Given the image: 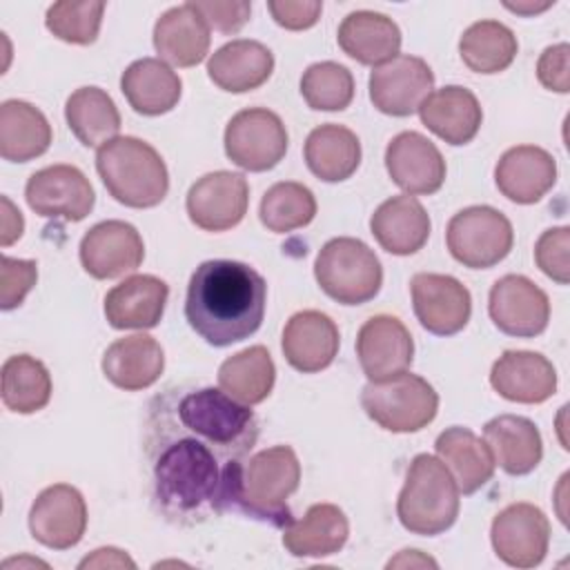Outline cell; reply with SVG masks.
Returning <instances> with one entry per match:
<instances>
[{"mask_svg":"<svg viewBox=\"0 0 570 570\" xmlns=\"http://www.w3.org/2000/svg\"><path fill=\"white\" fill-rule=\"evenodd\" d=\"M276 381V365L272 354L263 345L245 347L229 358H225L218 367V387L243 405L263 403Z\"/></svg>","mask_w":570,"mask_h":570,"instance_id":"d590c367","label":"cell"},{"mask_svg":"<svg viewBox=\"0 0 570 570\" xmlns=\"http://www.w3.org/2000/svg\"><path fill=\"white\" fill-rule=\"evenodd\" d=\"M194 7L209 29L225 36L238 33L252 16V2L247 0H200Z\"/></svg>","mask_w":570,"mask_h":570,"instance_id":"f6af8a7d","label":"cell"},{"mask_svg":"<svg viewBox=\"0 0 570 570\" xmlns=\"http://www.w3.org/2000/svg\"><path fill=\"white\" fill-rule=\"evenodd\" d=\"M301 96L316 111H343L354 98L352 71L332 60L314 62L301 76Z\"/></svg>","mask_w":570,"mask_h":570,"instance_id":"60d3db41","label":"cell"},{"mask_svg":"<svg viewBox=\"0 0 570 570\" xmlns=\"http://www.w3.org/2000/svg\"><path fill=\"white\" fill-rule=\"evenodd\" d=\"M96 169L111 198L125 207H156L169 191L163 156L149 142L134 136H118L105 142L96 151Z\"/></svg>","mask_w":570,"mask_h":570,"instance_id":"3957f363","label":"cell"},{"mask_svg":"<svg viewBox=\"0 0 570 570\" xmlns=\"http://www.w3.org/2000/svg\"><path fill=\"white\" fill-rule=\"evenodd\" d=\"M0 245L9 247L13 245L22 232H24V218L20 214V209L11 203L9 196H0Z\"/></svg>","mask_w":570,"mask_h":570,"instance_id":"c3c4849f","label":"cell"},{"mask_svg":"<svg viewBox=\"0 0 570 570\" xmlns=\"http://www.w3.org/2000/svg\"><path fill=\"white\" fill-rule=\"evenodd\" d=\"M350 537L345 512L334 503H314L303 519L283 528V546L298 559H323L336 554Z\"/></svg>","mask_w":570,"mask_h":570,"instance_id":"f546056e","label":"cell"},{"mask_svg":"<svg viewBox=\"0 0 570 570\" xmlns=\"http://www.w3.org/2000/svg\"><path fill=\"white\" fill-rule=\"evenodd\" d=\"M445 243L456 263L470 269H490L512 249V223L490 205L456 212L445 229Z\"/></svg>","mask_w":570,"mask_h":570,"instance_id":"ba28073f","label":"cell"},{"mask_svg":"<svg viewBox=\"0 0 570 570\" xmlns=\"http://www.w3.org/2000/svg\"><path fill=\"white\" fill-rule=\"evenodd\" d=\"M492 323L508 336L534 338L546 332L550 321L548 294L528 276H501L488 296Z\"/></svg>","mask_w":570,"mask_h":570,"instance_id":"4fadbf2b","label":"cell"},{"mask_svg":"<svg viewBox=\"0 0 570 570\" xmlns=\"http://www.w3.org/2000/svg\"><path fill=\"white\" fill-rule=\"evenodd\" d=\"M249 205V185L243 174L212 171L187 191V216L203 232H227L236 227Z\"/></svg>","mask_w":570,"mask_h":570,"instance_id":"5bb4252c","label":"cell"},{"mask_svg":"<svg viewBox=\"0 0 570 570\" xmlns=\"http://www.w3.org/2000/svg\"><path fill=\"white\" fill-rule=\"evenodd\" d=\"M557 183V160L537 145L510 147L494 167L497 189L517 205L541 200Z\"/></svg>","mask_w":570,"mask_h":570,"instance_id":"7402d4cb","label":"cell"},{"mask_svg":"<svg viewBox=\"0 0 570 570\" xmlns=\"http://www.w3.org/2000/svg\"><path fill=\"white\" fill-rule=\"evenodd\" d=\"M568 247H570V227L566 225L546 229L534 245L537 267L559 285H568L570 281Z\"/></svg>","mask_w":570,"mask_h":570,"instance_id":"7bdbcfd3","label":"cell"},{"mask_svg":"<svg viewBox=\"0 0 570 570\" xmlns=\"http://www.w3.org/2000/svg\"><path fill=\"white\" fill-rule=\"evenodd\" d=\"M120 91L136 114L163 116L178 105L183 82L165 60L140 58L122 71Z\"/></svg>","mask_w":570,"mask_h":570,"instance_id":"1f68e13d","label":"cell"},{"mask_svg":"<svg viewBox=\"0 0 570 570\" xmlns=\"http://www.w3.org/2000/svg\"><path fill=\"white\" fill-rule=\"evenodd\" d=\"M434 89V73L430 65L410 53H399L379 65L370 73V100L387 116L405 118L419 111L423 100Z\"/></svg>","mask_w":570,"mask_h":570,"instance_id":"7c38bea8","label":"cell"},{"mask_svg":"<svg viewBox=\"0 0 570 570\" xmlns=\"http://www.w3.org/2000/svg\"><path fill=\"white\" fill-rule=\"evenodd\" d=\"M490 541L503 563L534 568L548 554L550 521L532 503H510L492 519Z\"/></svg>","mask_w":570,"mask_h":570,"instance_id":"8fae6325","label":"cell"},{"mask_svg":"<svg viewBox=\"0 0 570 570\" xmlns=\"http://www.w3.org/2000/svg\"><path fill=\"white\" fill-rule=\"evenodd\" d=\"M336 40L343 53L358 65L379 67L399 56L401 29L385 13L361 9L343 18Z\"/></svg>","mask_w":570,"mask_h":570,"instance_id":"4dcf8cb0","label":"cell"},{"mask_svg":"<svg viewBox=\"0 0 570 570\" xmlns=\"http://www.w3.org/2000/svg\"><path fill=\"white\" fill-rule=\"evenodd\" d=\"M209 27L196 11L194 2L167 9L154 24V47L160 60L174 67L200 65L212 45Z\"/></svg>","mask_w":570,"mask_h":570,"instance_id":"cb8c5ba5","label":"cell"},{"mask_svg":"<svg viewBox=\"0 0 570 570\" xmlns=\"http://www.w3.org/2000/svg\"><path fill=\"white\" fill-rule=\"evenodd\" d=\"M301 463L289 445H272L249 456L240 470L232 512L285 528L292 523L287 499L298 490Z\"/></svg>","mask_w":570,"mask_h":570,"instance_id":"277c9868","label":"cell"},{"mask_svg":"<svg viewBox=\"0 0 570 570\" xmlns=\"http://www.w3.org/2000/svg\"><path fill=\"white\" fill-rule=\"evenodd\" d=\"M258 432L249 405L220 387L183 383L158 392L147 405L142 436L156 512L194 528L232 510Z\"/></svg>","mask_w":570,"mask_h":570,"instance_id":"6da1fadb","label":"cell"},{"mask_svg":"<svg viewBox=\"0 0 570 570\" xmlns=\"http://www.w3.org/2000/svg\"><path fill=\"white\" fill-rule=\"evenodd\" d=\"M27 205L42 218L78 223L94 209L96 194L89 178L73 165H51L29 176Z\"/></svg>","mask_w":570,"mask_h":570,"instance_id":"30bf717a","label":"cell"},{"mask_svg":"<svg viewBox=\"0 0 570 570\" xmlns=\"http://www.w3.org/2000/svg\"><path fill=\"white\" fill-rule=\"evenodd\" d=\"M421 122L448 145H468L481 129L483 109L476 96L459 85L432 91L419 107Z\"/></svg>","mask_w":570,"mask_h":570,"instance_id":"d4e9b609","label":"cell"},{"mask_svg":"<svg viewBox=\"0 0 570 570\" xmlns=\"http://www.w3.org/2000/svg\"><path fill=\"white\" fill-rule=\"evenodd\" d=\"M85 272L98 281L136 272L145 258V243L138 229L125 220L94 225L78 247Z\"/></svg>","mask_w":570,"mask_h":570,"instance_id":"e0dca14e","label":"cell"},{"mask_svg":"<svg viewBox=\"0 0 570 570\" xmlns=\"http://www.w3.org/2000/svg\"><path fill=\"white\" fill-rule=\"evenodd\" d=\"M436 459L454 476L459 492L474 494L494 474V459L483 439H479L470 428L452 425L443 430L434 441Z\"/></svg>","mask_w":570,"mask_h":570,"instance_id":"d6a6232c","label":"cell"},{"mask_svg":"<svg viewBox=\"0 0 570 570\" xmlns=\"http://www.w3.org/2000/svg\"><path fill=\"white\" fill-rule=\"evenodd\" d=\"M490 385L512 403H543L557 392V370L539 352L508 350L490 370Z\"/></svg>","mask_w":570,"mask_h":570,"instance_id":"44dd1931","label":"cell"},{"mask_svg":"<svg viewBox=\"0 0 570 570\" xmlns=\"http://www.w3.org/2000/svg\"><path fill=\"white\" fill-rule=\"evenodd\" d=\"M169 287L151 274H136L105 296V318L114 330H151L160 323Z\"/></svg>","mask_w":570,"mask_h":570,"instance_id":"603a6c76","label":"cell"},{"mask_svg":"<svg viewBox=\"0 0 570 570\" xmlns=\"http://www.w3.org/2000/svg\"><path fill=\"white\" fill-rule=\"evenodd\" d=\"M356 356L367 381H387L410 370L414 341L403 321L390 314H376L358 330Z\"/></svg>","mask_w":570,"mask_h":570,"instance_id":"ac0fdd59","label":"cell"},{"mask_svg":"<svg viewBox=\"0 0 570 570\" xmlns=\"http://www.w3.org/2000/svg\"><path fill=\"white\" fill-rule=\"evenodd\" d=\"M385 169L410 196H430L445 183V160L439 147L419 131L396 134L385 149Z\"/></svg>","mask_w":570,"mask_h":570,"instance_id":"d6986e66","label":"cell"},{"mask_svg":"<svg viewBox=\"0 0 570 570\" xmlns=\"http://www.w3.org/2000/svg\"><path fill=\"white\" fill-rule=\"evenodd\" d=\"M51 138L47 116L31 102L4 100L0 105V156L4 160L29 163L49 149Z\"/></svg>","mask_w":570,"mask_h":570,"instance_id":"e575fe53","label":"cell"},{"mask_svg":"<svg viewBox=\"0 0 570 570\" xmlns=\"http://www.w3.org/2000/svg\"><path fill=\"white\" fill-rule=\"evenodd\" d=\"M51 399V374L31 354H16L2 363V403L16 414L40 412Z\"/></svg>","mask_w":570,"mask_h":570,"instance_id":"f35d334b","label":"cell"},{"mask_svg":"<svg viewBox=\"0 0 570 570\" xmlns=\"http://www.w3.org/2000/svg\"><path fill=\"white\" fill-rule=\"evenodd\" d=\"M225 154L245 171H269L287 154L289 136L278 114L249 107L234 114L225 127Z\"/></svg>","mask_w":570,"mask_h":570,"instance_id":"9c48e42d","label":"cell"},{"mask_svg":"<svg viewBox=\"0 0 570 570\" xmlns=\"http://www.w3.org/2000/svg\"><path fill=\"white\" fill-rule=\"evenodd\" d=\"M165 370V352L149 334H131L114 341L102 354L105 379L125 390L138 392L154 385Z\"/></svg>","mask_w":570,"mask_h":570,"instance_id":"83f0119b","label":"cell"},{"mask_svg":"<svg viewBox=\"0 0 570 570\" xmlns=\"http://www.w3.org/2000/svg\"><path fill=\"white\" fill-rule=\"evenodd\" d=\"M459 494L454 476L436 456L416 454L396 499V517L407 532L436 537L454 525L461 508Z\"/></svg>","mask_w":570,"mask_h":570,"instance_id":"5b68a950","label":"cell"},{"mask_svg":"<svg viewBox=\"0 0 570 570\" xmlns=\"http://www.w3.org/2000/svg\"><path fill=\"white\" fill-rule=\"evenodd\" d=\"M265 278L240 261H205L187 285L185 318L209 345L227 347L249 338L263 323Z\"/></svg>","mask_w":570,"mask_h":570,"instance_id":"7a4b0ae2","label":"cell"},{"mask_svg":"<svg viewBox=\"0 0 570 570\" xmlns=\"http://www.w3.org/2000/svg\"><path fill=\"white\" fill-rule=\"evenodd\" d=\"M87 530V503L78 488L56 483L45 488L29 510L31 537L51 550H69Z\"/></svg>","mask_w":570,"mask_h":570,"instance_id":"2e32d148","label":"cell"},{"mask_svg":"<svg viewBox=\"0 0 570 570\" xmlns=\"http://www.w3.org/2000/svg\"><path fill=\"white\" fill-rule=\"evenodd\" d=\"M370 229L376 243L394 254L410 256L423 249L430 238V216L425 207L410 194L392 196L376 207L370 218Z\"/></svg>","mask_w":570,"mask_h":570,"instance_id":"4316f807","label":"cell"},{"mask_svg":"<svg viewBox=\"0 0 570 570\" xmlns=\"http://www.w3.org/2000/svg\"><path fill=\"white\" fill-rule=\"evenodd\" d=\"M570 47L566 42L546 47L543 53L539 56L537 62V78L539 82L557 94H568L570 91Z\"/></svg>","mask_w":570,"mask_h":570,"instance_id":"7dc6e473","label":"cell"},{"mask_svg":"<svg viewBox=\"0 0 570 570\" xmlns=\"http://www.w3.org/2000/svg\"><path fill=\"white\" fill-rule=\"evenodd\" d=\"M314 276L318 287L341 305H363L383 285V267L374 249L350 236L332 238L321 247Z\"/></svg>","mask_w":570,"mask_h":570,"instance_id":"8992f818","label":"cell"},{"mask_svg":"<svg viewBox=\"0 0 570 570\" xmlns=\"http://www.w3.org/2000/svg\"><path fill=\"white\" fill-rule=\"evenodd\" d=\"M274 71V53L258 40H232L207 60L209 80L229 94H247L263 87Z\"/></svg>","mask_w":570,"mask_h":570,"instance_id":"484cf974","label":"cell"},{"mask_svg":"<svg viewBox=\"0 0 570 570\" xmlns=\"http://www.w3.org/2000/svg\"><path fill=\"white\" fill-rule=\"evenodd\" d=\"M267 9L274 22L289 31H303L318 22L323 2L318 0H269Z\"/></svg>","mask_w":570,"mask_h":570,"instance_id":"bcb514c9","label":"cell"},{"mask_svg":"<svg viewBox=\"0 0 570 570\" xmlns=\"http://www.w3.org/2000/svg\"><path fill=\"white\" fill-rule=\"evenodd\" d=\"M65 120L85 147H102L118 138L120 114L111 96L100 87L76 89L65 105Z\"/></svg>","mask_w":570,"mask_h":570,"instance_id":"8d00e7d4","label":"cell"},{"mask_svg":"<svg viewBox=\"0 0 570 570\" xmlns=\"http://www.w3.org/2000/svg\"><path fill=\"white\" fill-rule=\"evenodd\" d=\"M519 51L517 36L499 20H479L470 24L459 40V56L474 73L505 71Z\"/></svg>","mask_w":570,"mask_h":570,"instance_id":"74e56055","label":"cell"},{"mask_svg":"<svg viewBox=\"0 0 570 570\" xmlns=\"http://www.w3.org/2000/svg\"><path fill=\"white\" fill-rule=\"evenodd\" d=\"M38 281V263L27 258H0V307L4 312L22 305Z\"/></svg>","mask_w":570,"mask_h":570,"instance_id":"ee69618b","label":"cell"},{"mask_svg":"<svg viewBox=\"0 0 570 570\" xmlns=\"http://www.w3.org/2000/svg\"><path fill=\"white\" fill-rule=\"evenodd\" d=\"M105 7V2H53L47 9L45 24L62 42L91 45L100 33Z\"/></svg>","mask_w":570,"mask_h":570,"instance_id":"b9f144b4","label":"cell"},{"mask_svg":"<svg viewBox=\"0 0 570 570\" xmlns=\"http://www.w3.org/2000/svg\"><path fill=\"white\" fill-rule=\"evenodd\" d=\"M410 292L414 316L430 334L452 336L468 325L472 296L454 276L419 272L410 281Z\"/></svg>","mask_w":570,"mask_h":570,"instance_id":"9a60e30c","label":"cell"},{"mask_svg":"<svg viewBox=\"0 0 570 570\" xmlns=\"http://www.w3.org/2000/svg\"><path fill=\"white\" fill-rule=\"evenodd\" d=\"M258 216H261V223L274 234L294 232L314 220L316 198L312 189L305 187L303 183H294V180L276 183L263 194Z\"/></svg>","mask_w":570,"mask_h":570,"instance_id":"ab89813d","label":"cell"},{"mask_svg":"<svg viewBox=\"0 0 570 570\" xmlns=\"http://www.w3.org/2000/svg\"><path fill=\"white\" fill-rule=\"evenodd\" d=\"M554 4V0L550 2H517V4H512V2H505V9H510V11H514V13H521V16H534V13H541V11H546L548 7H552Z\"/></svg>","mask_w":570,"mask_h":570,"instance_id":"816d5d0a","label":"cell"},{"mask_svg":"<svg viewBox=\"0 0 570 570\" xmlns=\"http://www.w3.org/2000/svg\"><path fill=\"white\" fill-rule=\"evenodd\" d=\"M307 169L323 183L347 180L361 165V140L343 125H321L309 131L303 147Z\"/></svg>","mask_w":570,"mask_h":570,"instance_id":"836d02e7","label":"cell"},{"mask_svg":"<svg viewBox=\"0 0 570 570\" xmlns=\"http://www.w3.org/2000/svg\"><path fill=\"white\" fill-rule=\"evenodd\" d=\"M78 568H136V563L118 548H98L89 557H85Z\"/></svg>","mask_w":570,"mask_h":570,"instance_id":"681fc988","label":"cell"},{"mask_svg":"<svg viewBox=\"0 0 570 570\" xmlns=\"http://www.w3.org/2000/svg\"><path fill=\"white\" fill-rule=\"evenodd\" d=\"M483 441L494 463L512 476L530 474L543 459V441L539 428L517 414H499L483 425Z\"/></svg>","mask_w":570,"mask_h":570,"instance_id":"f1b7e54d","label":"cell"},{"mask_svg":"<svg viewBox=\"0 0 570 570\" xmlns=\"http://www.w3.org/2000/svg\"><path fill=\"white\" fill-rule=\"evenodd\" d=\"M361 407L383 430L407 434L428 428L439 412L436 390L419 374L403 372L361 392Z\"/></svg>","mask_w":570,"mask_h":570,"instance_id":"52a82bcc","label":"cell"},{"mask_svg":"<svg viewBox=\"0 0 570 570\" xmlns=\"http://www.w3.org/2000/svg\"><path fill=\"white\" fill-rule=\"evenodd\" d=\"M338 345L336 323L318 309L296 312L283 327L281 347L285 361L303 374H316L330 367L338 354Z\"/></svg>","mask_w":570,"mask_h":570,"instance_id":"ffe728a7","label":"cell"},{"mask_svg":"<svg viewBox=\"0 0 570 570\" xmlns=\"http://www.w3.org/2000/svg\"><path fill=\"white\" fill-rule=\"evenodd\" d=\"M407 566L410 568H414V566H419V568H425V566L436 568V561L425 557V554H421L419 550H403V552H399V557L387 561V568H407Z\"/></svg>","mask_w":570,"mask_h":570,"instance_id":"f907efd6","label":"cell"}]
</instances>
